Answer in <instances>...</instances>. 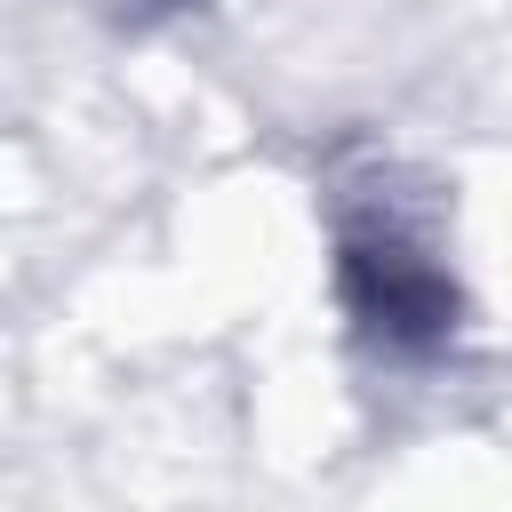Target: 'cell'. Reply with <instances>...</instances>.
I'll use <instances>...</instances> for the list:
<instances>
[{"instance_id":"cell-1","label":"cell","mask_w":512,"mask_h":512,"mask_svg":"<svg viewBox=\"0 0 512 512\" xmlns=\"http://www.w3.org/2000/svg\"><path fill=\"white\" fill-rule=\"evenodd\" d=\"M344 296L360 328L384 352H432L456 328V288L448 272L392 224V216H352L344 224Z\"/></svg>"}]
</instances>
